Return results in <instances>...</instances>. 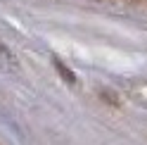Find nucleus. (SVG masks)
<instances>
[{
  "label": "nucleus",
  "mask_w": 147,
  "mask_h": 145,
  "mask_svg": "<svg viewBox=\"0 0 147 145\" xmlns=\"http://www.w3.org/2000/svg\"><path fill=\"white\" fill-rule=\"evenodd\" d=\"M52 64H55V69H57V74H59L64 81H67L69 86H76V76L71 74V69H69L67 64H64V62H62L59 57H52Z\"/></svg>",
  "instance_id": "obj_1"
},
{
  "label": "nucleus",
  "mask_w": 147,
  "mask_h": 145,
  "mask_svg": "<svg viewBox=\"0 0 147 145\" xmlns=\"http://www.w3.org/2000/svg\"><path fill=\"white\" fill-rule=\"evenodd\" d=\"M0 64L7 67V69H17V60H14V55L10 52V48L3 41H0Z\"/></svg>",
  "instance_id": "obj_2"
}]
</instances>
